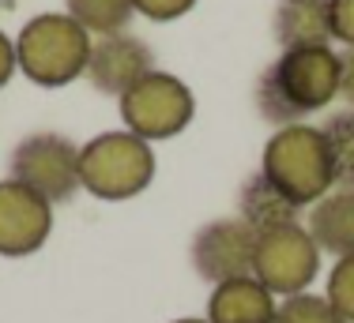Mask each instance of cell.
Here are the masks:
<instances>
[{
  "mask_svg": "<svg viewBox=\"0 0 354 323\" xmlns=\"http://www.w3.org/2000/svg\"><path fill=\"white\" fill-rule=\"evenodd\" d=\"M272 323H347L320 293H294L283 297Z\"/></svg>",
  "mask_w": 354,
  "mask_h": 323,
  "instance_id": "cell-17",
  "label": "cell"
},
{
  "mask_svg": "<svg viewBox=\"0 0 354 323\" xmlns=\"http://www.w3.org/2000/svg\"><path fill=\"white\" fill-rule=\"evenodd\" d=\"M339 98H347L354 106V49L339 53Z\"/></svg>",
  "mask_w": 354,
  "mask_h": 323,
  "instance_id": "cell-22",
  "label": "cell"
},
{
  "mask_svg": "<svg viewBox=\"0 0 354 323\" xmlns=\"http://www.w3.org/2000/svg\"><path fill=\"white\" fill-rule=\"evenodd\" d=\"M260 173L290 203H298L301 211H309L320 195L335 188L328 139L317 124H306V121L275 128L268 135L264 155H260Z\"/></svg>",
  "mask_w": 354,
  "mask_h": 323,
  "instance_id": "cell-2",
  "label": "cell"
},
{
  "mask_svg": "<svg viewBox=\"0 0 354 323\" xmlns=\"http://www.w3.org/2000/svg\"><path fill=\"white\" fill-rule=\"evenodd\" d=\"M117 106H121L124 132L140 135V139H147V143L174 139V135H181L192 124V117H196V98H192V90L185 87L177 75L158 72V68L143 75L129 95L117 98Z\"/></svg>",
  "mask_w": 354,
  "mask_h": 323,
  "instance_id": "cell-5",
  "label": "cell"
},
{
  "mask_svg": "<svg viewBox=\"0 0 354 323\" xmlns=\"http://www.w3.org/2000/svg\"><path fill=\"white\" fill-rule=\"evenodd\" d=\"M324 297L343 320L354 323V256L335 260V267L328 271V293Z\"/></svg>",
  "mask_w": 354,
  "mask_h": 323,
  "instance_id": "cell-18",
  "label": "cell"
},
{
  "mask_svg": "<svg viewBox=\"0 0 354 323\" xmlns=\"http://www.w3.org/2000/svg\"><path fill=\"white\" fill-rule=\"evenodd\" d=\"M301 226L309 229L320 252L335 260L354 256V188H332L328 195H320L306 211Z\"/></svg>",
  "mask_w": 354,
  "mask_h": 323,
  "instance_id": "cell-12",
  "label": "cell"
},
{
  "mask_svg": "<svg viewBox=\"0 0 354 323\" xmlns=\"http://www.w3.org/2000/svg\"><path fill=\"white\" fill-rule=\"evenodd\" d=\"M252 98L257 113L275 128L301 124L309 113H320L339 98V53L332 46L283 49L279 61L260 72Z\"/></svg>",
  "mask_w": 354,
  "mask_h": 323,
  "instance_id": "cell-1",
  "label": "cell"
},
{
  "mask_svg": "<svg viewBox=\"0 0 354 323\" xmlns=\"http://www.w3.org/2000/svg\"><path fill=\"white\" fill-rule=\"evenodd\" d=\"M279 297L268 290L257 275L230 278V282L212 286L207 297V323H272Z\"/></svg>",
  "mask_w": 354,
  "mask_h": 323,
  "instance_id": "cell-11",
  "label": "cell"
},
{
  "mask_svg": "<svg viewBox=\"0 0 354 323\" xmlns=\"http://www.w3.org/2000/svg\"><path fill=\"white\" fill-rule=\"evenodd\" d=\"M68 15L80 23L91 38H106V34H121L129 19L136 15L132 0H64Z\"/></svg>",
  "mask_w": 354,
  "mask_h": 323,
  "instance_id": "cell-15",
  "label": "cell"
},
{
  "mask_svg": "<svg viewBox=\"0 0 354 323\" xmlns=\"http://www.w3.org/2000/svg\"><path fill=\"white\" fill-rule=\"evenodd\" d=\"M328 15H332V41L354 49V0H328Z\"/></svg>",
  "mask_w": 354,
  "mask_h": 323,
  "instance_id": "cell-20",
  "label": "cell"
},
{
  "mask_svg": "<svg viewBox=\"0 0 354 323\" xmlns=\"http://www.w3.org/2000/svg\"><path fill=\"white\" fill-rule=\"evenodd\" d=\"M12 181L27 184L49 203H68L80 192V147L61 132H35L15 143Z\"/></svg>",
  "mask_w": 354,
  "mask_h": 323,
  "instance_id": "cell-6",
  "label": "cell"
},
{
  "mask_svg": "<svg viewBox=\"0 0 354 323\" xmlns=\"http://www.w3.org/2000/svg\"><path fill=\"white\" fill-rule=\"evenodd\" d=\"M328 155H332V177L335 188H354V109L332 113L324 128Z\"/></svg>",
  "mask_w": 354,
  "mask_h": 323,
  "instance_id": "cell-16",
  "label": "cell"
},
{
  "mask_svg": "<svg viewBox=\"0 0 354 323\" xmlns=\"http://www.w3.org/2000/svg\"><path fill=\"white\" fill-rule=\"evenodd\" d=\"M320 256L324 252L317 248V241L301 222L279 226V229H268V233H257L252 275L283 301V297H294V293H309V286L320 275Z\"/></svg>",
  "mask_w": 354,
  "mask_h": 323,
  "instance_id": "cell-7",
  "label": "cell"
},
{
  "mask_svg": "<svg viewBox=\"0 0 354 323\" xmlns=\"http://www.w3.org/2000/svg\"><path fill=\"white\" fill-rule=\"evenodd\" d=\"M252 263H257V233L238 215L215 218L192 237V267L212 286L252 275Z\"/></svg>",
  "mask_w": 354,
  "mask_h": 323,
  "instance_id": "cell-8",
  "label": "cell"
},
{
  "mask_svg": "<svg viewBox=\"0 0 354 323\" xmlns=\"http://www.w3.org/2000/svg\"><path fill=\"white\" fill-rule=\"evenodd\" d=\"M275 41L283 49H317L332 46V15L328 0H279L272 15Z\"/></svg>",
  "mask_w": 354,
  "mask_h": 323,
  "instance_id": "cell-13",
  "label": "cell"
},
{
  "mask_svg": "<svg viewBox=\"0 0 354 323\" xmlns=\"http://www.w3.org/2000/svg\"><path fill=\"white\" fill-rule=\"evenodd\" d=\"M147 72H155V53L151 46L136 34L121 30V34H106L95 38L91 46V61H87V79L98 95L121 98L143 79Z\"/></svg>",
  "mask_w": 354,
  "mask_h": 323,
  "instance_id": "cell-10",
  "label": "cell"
},
{
  "mask_svg": "<svg viewBox=\"0 0 354 323\" xmlns=\"http://www.w3.org/2000/svg\"><path fill=\"white\" fill-rule=\"evenodd\" d=\"M155 181V150L132 132H102L80 147V188L121 203Z\"/></svg>",
  "mask_w": 354,
  "mask_h": 323,
  "instance_id": "cell-4",
  "label": "cell"
},
{
  "mask_svg": "<svg viewBox=\"0 0 354 323\" xmlns=\"http://www.w3.org/2000/svg\"><path fill=\"white\" fill-rule=\"evenodd\" d=\"M238 218L252 233H268L279 226H294L301 218V207L286 199L264 173H252L238 192Z\"/></svg>",
  "mask_w": 354,
  "mask_h": 323,
  "instance_id": "cell-14",
  "label": "cell"
},
{
  "mask_svg": "<svg viewBox=\"0 0 354 323\" xmlns=\"http://www.w3.org/2000/svg\"><path fill=\"white\" fill-rule=\"evenodd\" d=\"M174 323H207V320H174Z\"/></svg>",
  "mask_w": 354,
  "mask_h": 323,
  "instance_id": "cell-23",
  "label": "cell"
},
{
  "mask_svg": "<svg viewBox=\"0 0 354 323\" xmlns=\"http://www.w3.org/2000/svg\"><path fill=\"white\" fill-rule=\"evenodd\" d=\"M140 15H147L151 23H174L181 15H189L196 8V0H132Z\"/></svg>",
  "mask_w": 354,
  "mask_h": 323,
  "instance_id": "cell-19",
  "label": "cell"
},
{
  "mask_svg": "<svg viewBox=\"0 0 354 323\" xmlns=\"http://www.w3.org/2000/svg\"><path fill=\"white\" fill-rule=\"evenodd\" d=\"M91 46H95V38L68 12H41L23 23L19 38H15V64L30 83L57 90L87 72Z\"/></svg>",
  "mask_w": 354,
  "mask_h": 323,
  "instance_id": "cell-3",
  "label": "cell"
},
{
  "mask_svg": "<svg viewBox=\"0 0 354 323\" xmlns=\"http://www.w3.org/2000/svg\"><path fill=\"white\" fill-rule=\"evenodd\" d=\"M15 72H19V64H15V41L0 30V90L8 87V79H12Z\"/></svg>",
  "mask_w": 354,
  "mask_h": 323,
  "instance_id": "cell-21",
  "label": "cell"
},
{
  "mask_svg": "<svg viewBox=\"0 0 354 323\" xmlns=\"http://www.w3.org/2000/svg\"><path fill=\"white\" fill-rule=\"evenodd\" d=\"M53 233V203L19 181H0V256L19 260L38 252Z\"/></svg>",
  "mask_w": 354,
  "mask_h": 323,
  "instance_id": "cell-9",
  "label": "cell"
}]
</instances>
